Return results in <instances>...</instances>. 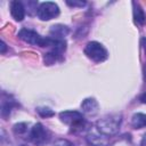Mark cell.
<instances>
[{"label": "cell", "mask_w": 146, "mask_h": 146, "mask_svg": "<svg viewBox=\"0 0 146 146\" xmlns=\"http://www.w3.org/2000/svg\"><path fill=\"white\" fill-rule=\"evenodd\" d=\"M27 131V124L26 123H17L14 125V132L16 135H23Z\"/></svg>", "instance_id": "9a60e30c"}, {"label": "cell", "mask_w": 146, "mask_h": 146, "mask_svg": "<svg viewBox=\"0 0 146 146\" xmlns=\"http://www.w3.org/2000/svg\"><path fill=\"white\" fill-rule=\"evenodd\" d=\"M84 54L87 57H89L91 60L96 63H102L105 59H107L108 54L107 50L104 48V46L97 41H90L87 43L84 48Z\"/></svg>", "instance_id": "3957f363"}, {"label": "cell", "mask_w": 146, "mask_h": 146, "mask_svg": "<svg viewBox=\"0 0 146 146\" xmlns=\"http://www.w3.org/2000/svg\"><path fill=\"white\" fill-rule=\"evenodd\" d=\"M21 146H26V145H21Z\"/></svg>", "instance_id": "603a6c76"}, {"label": "cell", "mask_w": 146, "mask_h": 146, "mask_svg": "<svg viewBox=\"0 0 146 146\" xmlns=\"http://www.w3.org/2000/svg\"><path fill=\"white\" fill-rule=\"evenodd\" d=\"M54 146H73V144L70 143V141L66 140V139H58V140L55 141Z\"/></svg>", "instance_id": "2e32d148"}, {"label": "cell", "mask_w": 146, "mask_h": 146, "mask_svg": "<svg viewBox=\"0 0 146 146\" xmlns=\"http://www.w3.org/2000/svg\"><path fill=\"white\" fill-rule=\"evenodd\" d=\"M59 119L63 123L74 129H80L84 124L83 115L76 111H64L59 113Z\"/></svg>", "instance_id": "5b68a950"}, {"label": "cell", "mask_w": 146, "mask_h": 146, "mask_svg": "<svg viewBox=\"0 0 146 146\" xmlns=\"http://www.w3.org/2000/svg\"><path fill=\"white\" fill-rule=\"evenodd\" d=\"M36 112H38L39 115L42 116V117H50V116H54V115H55V112H54L52 110H50L49 107H44V106L38 107V108H36Z\"/></svg>", "instance_id": "5bb4252c"}, {"label": "cell", "mask_w": 146, "mask_h": 146, "mask_svg": "<svg viewBox=\"0 0 146 146\" xmlns=\"http://www.w3.org/2000/svg\"><path fill=\"white\" fill-rule=\"evenodd\" d=\"M144 80L146 81V63H145V65H144Z\"/></svg>", "instance_id": "44dd1931"}, {"label": "cell", "mask_w": 146, "mask_h": 146, "mask_svg": "<svg viewBox=\"0 0 146 146\" xmlns=\"http://www.w3.org/2000/svg\"><path fill=\"white\" fill-rule=\"evenodd\" d=\"M18 36L21 40H23L30 44H34V46H39V47H51L52 42H54L52 38H50V36L43 38L35 31L29 30V29H22L18 32Z\"/></svg>", "instance_id": "7a4b0ae2"}, {"label": "cell", "mask_w": 146, "mask_h": 146, "mask_svg": "<svg viewBox=\"0 0 146 146\" xmlns=\"http://www.w3.org/2000/svg\"><path fill=\"white\" fill-rule=\"evenodd\" d=\"M50 137V132L41 123H35L30 132V140L35 146H44L49 143Z\"/></svg>", "instance_id": "277c9868"}, {"label": "cell", "mask_w": 146, "mask_h": 146, "mask_svg": "<svg viewBox=\"0 0 146 146\" xmlns=\"http://www.w3.org/2000/svg\"><path fill=\"white\" fill-rule=\"evenodd\" d=\"M139 100H140L143 104H146V92H144L143 95H140V97H139Z\"/></svg>", "instance_id": "ac0fdd59"}, {"label": "cell", "mask_w": 146, "mask_h": 146, "mask_svg": "<svg viewBox=\"0 0 146 146\" xmlns=\"http://www.w3.org/2000/svg\"><path fill=\"white\" fill-rule=\"evenodd\" d=\"M10 14L15 21H17V22L23 21L24 16H25V8H24L23 3L18 0L11 1L10 2Z\"/></svg>", "instance_id": "52a82bcc"}, {"label": "cell", "mask_w": 146, "mask_h": 146, "mask_svg": "<svg viewBox=\"0 0 146 146\" xmlns=\"http://www.w3.org/2000/svg\"><path fill=\"white\" fill-rule=\"evenodd\" d=\"M36 14H38V17L40 19L49 21V19H52L59 15V7L57 6V3L51 2V1L42 2L38 8Z\"/></svg>", "instance_id": "8992f818"}, {"label": "cell", "mask_w": 146, "mask_h": 146, "mask_svg": "<svg viewBox=\"0 0 146 146\" xmlns=\"http://www.w3.org/2000/svg\"><path fill=\"white\" fill-rule=\"evenodd\" d=\"M1 54H5V51H6V49H7V47H6V43L3 42V41H1Z\"/></svg>", "instance_id": "d6986e66"}, {"label": "cell", "mask_w": 146, "mask_h": 146, "mask_svg": "<svg viewBox=\"0 0 146 146\" xmlns=\"http://www.w3.org/2000/svg\"><path fill=\"white\" fill-rule=\"evenodd\" d=\"M121 115L120 114H108L99 119L96 123L97 130L105 136H112L115 135L121 125Z\"/></svg>", "instance_id": "6da1fadb"}, {"label": "cell", "mask_w": 146, "mask_h": 146, "mask_svg": "<svg viewBox=\"0 0 146 146\" xmlns=\"http://www.w3.org/2000/svg\"><path fill=\"white\" fill-rule=\"evenodd\" d=\"M144 47H145V54H146V43H145V46H144Z\"/></svg>", "instance_id": "7402d4cb"}, {"label": "cell", "mask_w": 146, "mask_h": 146, "mask_svg": "<svg viewBox=\"0 0 146 146\" xmlns=\"http://www.w3.org/2000/svg\"><path fill=\"white\" fill-rule=\"evenodd\" d=\"M66 3L71 7H82L86 5L84 1H66Z\"/></svg>", "instance_id": "e0dca14e"}, {"label": "cell", "mask_w": 146, "mask_h": 146, "mask_svg": "<svg viewBox=\"0 0 146 146\" xmlns=\"http://www.w3.org/2000/svg\"><path fill=\"white\" fill-rule=\"evenodd\" d=\"M14 106H16V103L14 100H9V99H7V100L3 99L2 100V103H1V115L5 120L9 116V114L11 112V108Z\"/></svg>", "instance_id": "7c38bea8"}, {"label": "cell", "mask_w": 146, "mask_h": 146, "mask_svg": "<svg viewBox=\"0 0 146 146\" xmlns=\"http://www.w3.org/2000/svg\"><path fill=\"white\" fill-rule=\"evenodd\" d=\"M60 59H62V52H59L57 50H52L51 49V51L44 54V63L47 65H51L55 62L60 60Z\"/></svg>", "instance_id": "4fadbf2b"}, {"label": "cell", "mask_w": 146, "mask_h": 146, "mask_svg": "<svg viewBox=\"0 0 146 146\" xmlns=\"http://www.w3.org/2000/svg\"><path fill=\"white\" fill-rule=\"evenodd\" d=\"M131 125L135 129H141L146 127V114L144 113H136L132 115L131 119Z\"/></svg>", "instance_id": "8fae6325"}, {"label": "cell", "mask_w": 146, "mask_h": 146, "mask_svg": "<svg viewBox=\"0 0 146 146\" xmlns=\"http://www.w3.org/2000/svg\"><path fill=\"white\" fill-rule=\"evenodd\" d=\"M81 108L88 115H96L98 113L99 106H98V103L95 98H86L81 103Z\"/></svg>", "instance_id": "ba28073f"}, {"label": "cell", "mask_w": 146, "mask_h": 146, "mask_svg": "<svg viewBox=\"0 0 146 146\" xmlns=\"http://www.w3.org/2000/svg\"><path fill=\"white\" fill-rule=\"evenodd\" d=\"M67 34H68V29H67V26H65V25L57 24V25L51 26V29H50V35H51L54 39L63 40V38H64L65 35H67Z\"/></svg>", "instance_id": "9c48e42d"}, {"label": "cell", "mask_w": 146, "mask_h": 146, "mask_svg": "<svg viewBox=\"0 0 146 146\" xmlns=\"http://www.w3.org/2000/svg\"><path fill=\"white\" fill-rule=\"evenodd\" d=\"M133 6V19L135 23L138 25H143L146 22V15L144 13V10L141 9V7L139 6V3L137 2H132Z\"/></svg>", "instance_id": "30bf717a"}, {"label": "cell", "mask_w": 146, "mask_h": 146, "mask_svg": "<svg viewBox=\"0 0 146 146\" xmlns=\"http://www.w3.org/2000/svg\"><path fill=\"white\" fill-rule=\"evenodd\" d=\"M140 146H146V133H145L144 137H143V140H141V143H140Z\"/></svg>", "instance_id": "ffe728a7"}]
</instances>
